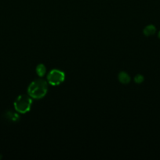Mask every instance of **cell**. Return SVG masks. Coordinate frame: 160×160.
<instances>
[{
  "mask_svg": "<svg viewBox=\"0 0 160 160\" xmlns=\"http://www.w3.org/2000/svg\"><path fill=\"white\" fill-rule=\"evenodd\" d=\"M32 103V101L29 98V96L21 95L17 97L16 101L14 102V108L21 113H26L31 110Z\"/></svg>",
  "mask_w": 160,
  "mask_h": 160,
  "instance_id": "7a4b0ae2",
  "label": "cell"
},
{
  "mask_svg": "<svg viewBox=\"0 0 160 160\" xmlns=\"http://www.w3.org/2000/svg\"><path fill=\"white\" fill-rule=\"evenodd\" d=\"M134 81H135L136 83H137V84H140L141 82L144 81V77L141 75V74H138V75H137L135 77V78H134Z\"/></svg>",
  "mask_w": 160,
  "mask_h": 160,
  "instance_id": "ba28073f",
  "label": "cell"
},
{
  "mask_svg": "<svg viewBox=\"0 0 160 160\" xmlns=\"http://www.w3.org/2000/svg\"><path fill=\"white\" fill-rule=\"evenodd\" d=\"M47 83L43 79L32 81L27 87V93L30 97L35 99L43 98L47 93Z\"/></svg>",
  "mask_w": 160,
  "mask_h": 160,
  "instance_id": "6da1fadb",
  "label": "cell"
},
{
  "mask_svg": "<svg viewBox=\"0 0 160 160\" xmlns=\"http://www.w3.org/2000/svg\"><path fill=\"white\" fill-rule=\"evenodd\" d=\"M8 117L12 120V121H18L20 119L19 115L14 113H10V112H9L8 113Z\"/></svg>",
  "mask_w": 160,
  "mask_h": 160,
  "instance_id": "52a82bcc",
  "label": "cell"
},
{
  "mask_svg": "<svg viewBox=\"0 0 160 160\" xmlns=\"http://www.w3.org/2000/svg\"><path fill=\"white\" fill-rule=\"evenodd\" d=\"M119 81L122 84H128L130 81V77L126 72H121L119 74Z\"/></svg>",
  "mask_w": 160,
  "mask_h": 160,
  "instance_id": "277c9868",
  "label": "cell"
},
{
  "mask_svg": "<svg viewBox=\"0 0 160 160\" xmlns=\"http://www.w3.org/2000/svg\"><path fill=\"white\" fill-rule=\"evenodd\" d=\"M65 73L58 70H53L49 73L47 76V81L49 84L53 86H57L61 84L65 81Z\"/></svg>",
  "mask_w": 160,
  "mask_h": 160,
  "instance_id": "3957f363",
  "label": "cell"
},
{
  "mask_svg": "<svg viewBox=\"0 0 160 160\" xmlns=\"http://www.w3.org/2000/svg\"><path fill=\"white\" fill-rule=\"evenodd\" d=\"M158 36H159V38H160V31H159V35H158Z\"/></svg>",
  "mask_w": 160,
  "mask_h": 160,
  "instance_id": "9c48e42d",
  "label": "cell"
},
{
  "mask_svg": "<svg viewBox=\"0 0 160 160\" xmlns=\"http://www.w3.org/2000/svg\"><path fill=\"white\" fill-rule=\"evenodd\" d=\"M155 30L156 29H155V27L154 25H148L144 29V34L146 36L152 35L155 34Z\"/></svg>",
  "mask_w": 160,
  "mask_h": 160,
  "instance_id": "5b68a950",
  "label": "cell"
},
{
  "mask_svg": "<svg viewBox=\"0 0 160 160\" xmlns=\"http://www.w3.org/2000/svg\"><path fill=\"white\" fill-rule=\"evenodd\" d=\"M46 69L44 64H38L36 66V73L38 74V76L43 77L46 73Z\"/></svg>",
  "mask_w": 160,
  "mask_h": 160,
  "instance_id": "8992f818",
  "label": "cell"
}]
</instances>
